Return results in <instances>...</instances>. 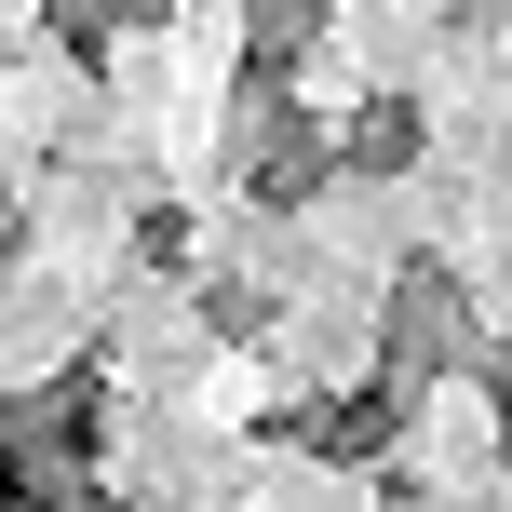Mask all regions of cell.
<instances>
[{
    "mask_svg": "<svg viewBox=\"0 0 512 512\" xmlns=\"http://www.w3.org/2000/svg\"><path fill=\"white\" fill-rule=\"evenodd\" d=\"M459 337H472V310H459V283H445V270H405V283H391V364H405V378H418V364H445Z\"/></svg>",
    "mask_w": 512,
    "mask_h": 512,
    "instance_id": "6da1fadb",
    "label": "cell"
},
{
    "mask_svg": "<svg viewBox=\"0 0 512 512\" xmlns=\"http://www.w3.org/2000/svg\"><path fill=\"white\" fill-rule=\"evenodd\" d=\"M310 27H324V0H256V14H243V68H256V95L297 68V41H310Z\"/></svg>",
    "mask_w": 512,
    "mask_h": 512,
    "instance_id": "7a4b0ae2",
    "label": "cell"
},
{
    "mask_svg": "<svg viewBox=\"0 0 512 512\" xmlns=\"http://www.w3.org/2000/svg\"><path fill=\"white\" fill-rule=\"evenodd\" d=\"M351 162H364V176H391V162H418V108H405V95L351 108Z\"/></svg>",
    "mask_w": 512,
    "mask_h": 512,
    "instance_id": "3957f363",
    "label": "cell"
},
{
    "mask_svg": "<svg viewBox=\"0 0 512 512\" xmlns=\"http://www.w3.org/2000/svg\"><path fill=\"white\" fill-rule=\"evenodd\" d=\"M95 14H162V0H68V41L95 54Z\"/></svg>",
    "mask_w": 512,
    "mask_h": 512,
    "instance_id": "277c9868",
    "label": "cell"
},
{
    "mask_svg": "<svg viewBox=\"0 0 512 512\" xmlns=\"http://www.w3.org/2000/svg\"><path fill=\"white\" fill-rule=\"evenodd\" d=\"M14 499H27V472H14V445H0V512H14Z\"/></svg>",
    "mask_w": 512,
    "mask_h": 512,
    "instance_id": "5b68a950",
    "label": "cell"
}]
</instances>
